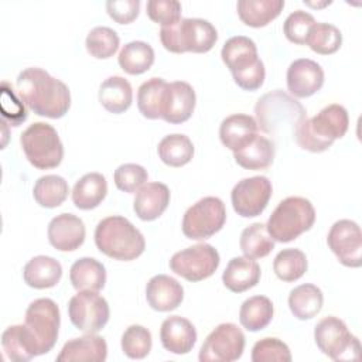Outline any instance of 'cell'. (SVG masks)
I'll return each instance as SVG.
<instances>
[{"label": "cell", "mask_w": 362, "mask_h": 362, "mask_svg": "<svg viewBox=\"0 0 362 362\" xmlns=\"http://www.w3.org/2000/svg\"><path fill=\"white\" fill-rule=\"evenodd\" d=\"M16 85L20 99L38 116L59 119L71 106L69 88L41 68H25Z\"/></svg>", "instance_id": "cell-1"}, {"label": "cell", "mask_w": 362, "mask_h": 362, "mask_svg": "<svg viewBox=\"0 0 362 362\" xmlns=\"http://www.w3.org/2000/svg\"><path fill=\"white\" fill-rule=\"evenodd\" d=\"M349 124L348 112L342 105L332 103L314 117L304 119L294 132L297 144L311 153L328 150L337 139L345 136Z\"/></svg>", "instance_id": "cell-2"}, {"label": "cell", "mask_w": 362, "mask_h": 362, "mask_svg": "<svg viewBox=\"0 0 362 362\" xmlns=\"http://www.w3.org/2000/svg\"><path fill=\"white\" fill-rule=\"evenodd\" d=\"M95 243L103 255L122 262L137 259L146 247L143 233L120 215L99 221L95 229Z\"/></svg>", "instance_id": "cell-3"}, {"label": "cell", "mask_w": 362, "mask_h": 362, "mask_svg": "<svg viewBox=\"0 0 362 362\" xmlns=\"http://www.w3.org/2000/svg\"><path fill=\"white\" fill-rule=\"evenodd\" d=\"M256 123L262 132L279 136L290 132L294 134L297 126L307 117L304 106L291 95L276 89L264 93L255 105Z\"/></svg>", "instance_id": "cell-4"}, {"label": "cell", "mask_w": 362, "mask_h": 362, "mask_svg": "<svg viewBox=\"0 0 362 362\" xmlns=\"http://www.w3.org/2000/svg\"><path fill=\"white\" fill-rule=\"evenodd\" d=\"M216 40V28L204 18H181L160 30L163 47L174 54L208 52L214 48Z\"/></svg>", "instance_id": "cell-5"}, {"label": "cell", "mask_w": 362, "mask_h": 362, "mask_svg": "<svg viewBox=\"0 0 362 362\" xmlns=\"http://www.w3.org/2000/svg\"><path fill=\"white\" fill-rule=\"evenodd\" d=\"M315 222L313 204L303 197H287L272 212L266 229L274 242L287 243L311 229Z\"/></svg>", "instance_id": "cell-6"}, {"label": "cell", "mask_w": 362, "mask_h": 362, "mask_svg": "<svg viewBox=\"0 0 362 362\" xmlns=\"http://www.w3.org/2000/svg\"><path fill=\"white\" fill-rule=\"evenodd\" d=\"M23 151L38 170L55 168L64 158V146L57 130L44 122L30 124L20 137Z\"/></svg>", "instance_id": "cell-7"}, {"label": "cell", "mask_w": 362, "mask_h": 362, "mask_svg": "<svg viewBox=\"0 0 362 362\" xmlns=\"http://www.w3.org/2000/svg\"><path fill=\"white\" fill-rule=\"evenodd\" d=\"M59 324V308L54 300L37 298L30 303L25 310L24 325L33 338L37 356L48 354L54 348L58 339Z\"/></svg>", "instance_id": "cell-8"}, {"label": "cell", "mask_w": 362, "mask_h": 362, "mask_svg": "<svg viewBox=\"0 0 362 362\" xmlns=\"http://www.w3.org/2000/svg\"><path fill=\"white\" fill-rule=\"evenodd\" d=\"M314 339L320 351L334 361L358 359L361 345L349 332L346 324L338 317L329 315L320 320L314 328Z\"/></svg>", "instance_id": "cell-9"}, {"label": "cell", "mask_w": 362, "mask_h": 362, "mask_svg": "<svg viewBox=\"0 0 362 362\" xmlns=\"http://www.w3.org/2000/svg\"><path fill=\"white\" fill-rule=\"evenodd\" d=\"M226 221V208L218 197H204L189 206L182 218V233L188 239L202 240L219 232Z\"/></svg>", "instance_id": "cell-10"}, {"label": "cell", "mask_w": 362, "mask_h": 362, "mask_svg": "<svg viewBox=\"0 0 362 362\" xmlns=\"http://www.w3.org/2000/svg\"><path fill=\"white\" fill-rule=\"evenodd\" d=\"M219 262V253L212 245L198 243L174 253L170 269L188 281H201L215 273Z\"/></svg>", "instance_id": "cell-11"}, {"label": "cell", "mask_w": 362, "mask_h": 362, "mask_svg": "<svg viewBox=\"0 0 362 362\" xmlns=\"http://www.w3.org/2000/svg\"><path fill=\"white\" fill-rule=\"evenodd\" d=\"M71 322L85 334L99 332L109 321V304L98 291H78L68 303Z\"/></svg>", "instance_id": "cell-12"}, {"label": "cell", "mask_w": 362, "mask_h": 362, "mask_svg": "<svg viewBox=\"0 0 362 362\" xmlns=\"http://www.w3.org/2000/svg\"><path fill=\"white\" fill-rule=\"evenodd\" d=\"M245 349V334L232 322L219 324L205 338L201 351V362H232L242 356Z\"/></svg>", "instance_id": "cell-13"}, {"label": "cell", "mask_w": 362, "mask_h": 362, "mask_svg": "<svg viewBox=\"0 0 362 362\" xmlns=\"http://www.w3.org/2000/svg\"><path fill=\"white\" fill-rule=\"evenodd\" d=\"M272 182L264 175H255L240 180L230 192L235 212L243 218L260 215L272 197Z\"/></svg>", "instance_id": "cell-14"}, {"label": "cell", "mask_w": 362, "mask_h": 362, "mask_svg": "<svg viewBox=\"0 0 362 362\" xmlns=\"http://www.w3.org/2000/svg\"><path fill=\"white\" fill-rule=\"evenodd\" d=\"M327 243L344 266L359 267L362 264V233L356 222L337 221L328 232Z\"/></svg>", "instance_id": "cell-15"}, {"label": "cell", "mask_w": 362, "mask_h": 362, "mask_svg": "<svg viewBox=\"0 0 362 362\" xmlns=\"http://www.w3.org/2000/svg\"><path fill=\"white\" fill-rule=\"evenodd\" d=\"M195 102V90L188 82L167 83L161 102V119L171 124L184 123L192 116Z\"/></svg>", "instance_id": "cell-16"}, {"label": "cell", "mask_w": 362, "mask_h": 362, "mask_svg": "<svg viewBox=\"0 0 362 362\" xmlns=\"http://www.w3.org/2000/svg\"><path fill=\"white\" fill-rule=\"evenodd\" d=\"M324 85V71L320 64L308 58H300L287 69V89L296 98H308Z\"/></svg>", "instance_id": "cell-17"}, {"label": "cell", "mask_w": 362, "mask_h": 362, "mask_svg": "<svg viewBox=\"0 0 362 362\" xmlns=\"http://www.w3.org/2000/svg\"><path fill=\"white\" fill-rule=\"evenodd\" d=\"M48 240L61 252H72L85 242V223L74 214H59L48 223Z\"/></svg>", "instance_id": "cell-18"}, {"label": "cell", "mask_w": 362, "mask_h": 362, "mask_svg": "<svg viewBox=\"0 0 362 362\" xmlns=\"http://www.w3.org/2000/svg\"><path fill=\"white\" fill-rule=\"evenodd\" d=\"M160 339L171 354L185 355L197 342V329L192 322L181 315L167 317L160 328Z\"/></svg>", "instance_id": "cell-19"}, {"label": "cell", "mask_w": 362, "mask_h": 362, "mask_svg": "<svg viewBox=\"0 0 362 362\" xmlns=\"http://www.w3.org/2000/svg\"><path fill=\"white\" fill-rule=\"evenodd\" d=\"M146 300L156 311H171L182 303L184 288L174 277L157 274L153 276L146 286Z\"/></svg>", "instance_id": "cell-20"}, {"label": "cell", "mask_w": 362, "mask_h": 362, "mask_svg": "<svg viewBox=\"0 0 362 362\" xmlns=\"http://www.w3.org/2000/svg\"><path fill=\"white\" fill-rule=\"evenodd\" d=\"M107 358V344L96 334L69 339L64 344L58 362H103Z\"/></svg>", "instance_id": "cell-21"}, {"label": "cell", "mask_w": 362, "mask_h": 362, "mask_svg": "<svg viewBox=\"0 0 362 362\" xmlns=\"http://www.w3.org/2000/svg\"><path fill=\"white\" fill-rule=\"evenodd\" d=\"M170 204V189L163 182H146L133 201V209L141 221H154Z\"/></svg>", "instance_id": "cell-22"}, {"label": "cell", "mask_w": 362, "mask_h": 362, "mask_svg": "<svg viewBox=\"0 0 362 362\" xmlns=\"http://www.w3.org/2000/svg\"><path fill=\"white\" fill-rule=\"evenodd\" d=\"M257 129L255 117L243 113H235L222 120L219 126V139L225 147L232 151H238L255 139Z\"/></svg>", "instance_id": "cell-23"}, {"label": "cell", "mask_w": 362, "mask_h": 362, "mask_svg": "<svg viewBox=\"0 0 362 362\" xmlns=\"http://www.w3.org/2000/svg\"><path fill=\"white\" fill-rule=\"evenodd\" d=\"M221 57L232 75L249 69L260 59L257 57V47L255 41L245 35H235L226 40L222 47Z\"/></svg>", "instance_id": "cell-24"}, {"label": "cell", "mask_w": 362, "mask_h": 362, "mask_svg": "<svg viewBox=\"0 0 362 362\" xmlns=\"http://www.w3.org/2000/svg\"><path fill=\"white\" fill-rule=\"evenodd\" d=\"M260 280V266L253 259L238 256L229 260L222 274V281L232 293H243Z\"/></svg>", "instance_id": "cell-25"}, {"label": "cell", "mask_w": 362, "mask_h": 362, "mask_svg": "<svg viewBox=\"0 0 362 362\" xmlns=\"http://www.w3.org/2000/svg\"><path fill=\"white\" fill-rule=\"evenodd\" d=\"M62 277L61 263L45 255L30 259L23 270V279L33 288H51L59 283Z\"/></svg>", "instance_id": "cell-26"}, {"label": "cell", "mask_w": 362, "mask_h": 362, "mask_svg": "<svg viewBox=\"0 0 362 362\" xmlns=\"http://www.w3.org/2000/svg\"><path fill=\"white\" fill-rule=\"evenodd\" d=\"M69 280L76 291H99L106 283V269L93 257H81L71 266Z\"/></svg>", "instance_id": "cell-27"}, {"label": "cell", "mask_w": 362, "mask_h": 362, "mask_svg": "<svg viewBox=\"0 0 362 362\" xmlns=\"http://www.w3.org/2000/svg\"><path fill=\"white\" fill-rule=\"evenodd\" d=\"M98 98L107 112L119 115L130 107L133 102V89L127 79L115 75L100 83Z\"/></svg>", "instance_id": "cell-28"}, {"label": "cell", "mask_w": 362, "mask_h": 362, "mask_svg": "<svg viewBox=\"0 0 362 362\" xmlns=\"http://www.w3.org/2000/svg\"><path fill=\"white\" fill-rule=\"evenodd\" d=\"M107 194L106 178L100 173L82 175L72 188V202L82 211L96 208Z\"/></svg>", "instance_id": "cell-29"}, {"label": "cell", "mask_w": 362, "mask_h": 362, "mask_svg": "<svg viewBox=\"0 0 362 362\" xmlns=\"http://www.w3.org/2000/svg\"><path fill=\"white\" fill-rule=\"evenodd\" d=\"M283 7L284 0H240L236 4L242 23L255 28L267 25L281 13Z\"/></svg>", "instance_id": "cell-30"}, {"label": "cell", "mask_w": 362, "mask_h": 362, "mask_svg": "<svg viewBox=\"0 0 362 362\" xmlns=\"http://www.w3.org/2000/svg\"><path fill=\"white\" fill-rule=\"evenodd\" d=\"M235 161L246 170H264L274 160V144L259 133L243 148L233 151Z\"/></svg>", "instance_id": "cell-31"}, {"label": "cell", "mask_w": 362, "mask_h": 362, "mask_svg": "<svg viewBox=\"0 0 362 362\" xmlns=\"http://www.w3.org/2000/svg\"><path fill=\"white\" fill-rule=\"evenodd\" d=\"M322 303V291L315 284H300L288 294L290 311L298 320H310L315 317L321 311Z\"/></svg>", "instance_id": "cell-32"}, {"label": "cell", "mask_w": 362, "mask_h": 362, "mask_svg": "<svg viewBox=\"0 0 362 362\" xmlns=\"http://www.w3.org/2000/svg\"><path fill=\"white\" fill-rule=\"evenodd\" d=\"M273 303L266 296H253L245 300L239 310V321L247 331L256 332L266 328L273 318Z\"/></svg>", "instance_id": "cell-33"}, {"label": "cell", "mask_w": 362, "mask_h": 362, "mask_svg": "<svg viewBox=\"0 0 362 362\" xmlns=\"http://www.w3.org/2000/svg\"><path fill=\"white\" fill-rule=\"evenodd\" d=\"M1 346L7 358L14 362H25L35 355L33 338L25 325H10L1 334Z\"/></svg>", "instance_id": "cell-34"}, {"label": "cell", "mask_w": 362, "mask_h": 362, "mask_svg": "<svg viewBox=\"0 0 362 362\" xmlns=\"http://www.w3.org/2000/svg\"><path fill=\"white\" fill-rule=\"evenodd\" d=\"M117 62L130 75L144 74L154 64V49L144 41H130L120 49Z\"/></svg>", "instance_id": "cell-35"}, {"label": "cell", "mask_w": 362, "mask_h": 362, "mask_svg": "<svg viewBox=\"0 0 362 362\" xmlns=\"http://www.w3.org/2000/svg\"><path fill=\"white\" fill-rule=\"evenodd\" d=\"M157 153L164 164L170 167H182L191 161L194 156V144L188 136L173 133L161 139Z\"/></svg>", "instance_id": "cell-36"}, {"label": "cell", "mask_w": 362, "mask_h": 362, "mask_svg": "<svg viewBox=\"0 0 362 362\" xmlns=\"http://www.w3.org/2000/svg\"><path fill=\"white\" fill-rule=\"evenodd\" d=\"M69 194V185L61 175L48 174L40 177L33 188V197L44 208L59 206Z\"/></svg>", "instance_id": "cell-37"}, {"label": "cell", "mask_w": 362, "mask_h": 362, "mask_svg": "<svg viewBox=\"0 0 362 362\" xmlns=\"http://www.w3.org/2000/svg\"><path fill=\"white\" fill-rule=\"evenodd\" d=\"M239 246L246 257L260 259L274 249V240L269 235L264 223L255 222L242 230Z\"/></svg>", "instance_id": "cell-38"}, {"label": "cell", "mask_w": 362, "mask_h": 362, "mask_svg": "<svg viewBox=\"0 0 362 362\" xmlns=\"http://www.w3.org/2000/svg\"><path fill=\"white\" fill-rule=\"evenodd\" d=\"M167 82L163 78H150L137 90V107L147 119H161V102Z\"/></svg>", "instance_id": "cell-39"}, {"label": "cell", "mask_w": 362, "mask_h": 362, "mask_svg": "<svg viewBox=\"0 0 362 362\" xmlns=\"http://www.w3.org/2000/svg\"><path fill=\"white\" fill-rule=\"evenodd\" d=\"M308 263L305 255L300 249L288 247L279 252L273 262V270L276 276L283 281H296L304 276Z\"/></svg>", "instance_id": "cell-40"}, {"label": "cell", "mask_w": 362, "mask_h": 362, "mask_svg": "<svg viewBox=\"0 0 362 362\" xmlns=\"http://www.w3.org/2000/svg\"><path fill=\"white\" fill-rule=\"evenodd\" d=\"M305 44L317 54L329 55L341 48L342 34L329 23H315L308 31Z\"/></svg>", "instance_id": "cell-41"}, {"label": "cell", "mask_w": 362, "mask_h": 362, "mask_svg": "<svg viewBox=\"0 0 362 362\" xmlns=\"http://www.w3.org/2000/svg\"><path fill=\"white\" fill-rule=\"evenodd\" d=\"M119 44L120 38L117 33L113 28L105 25L92 28L85 40L86 51L98 59L110 58L117 51Z\"/></svg>", "instance_id": "cell-42"}, {"label": "cell", "mask_w": 362, "mask_h": 362, "mask_svg": "<svg viewBox=\"0 0 362 362\" xmlns=\"http://www.w3.org/2000/svg\"><path fill=\"white\" fill-rule=\"evenodd\" d=\"M151 332L143 325L133 324L122 335V351L132 359H143L151 351Z\"/></svg>", "instance_id": "cell-43"}, {"label": "cell", "mask_w": 362, "mask_h": 362, "mask_svg": "<svg viewBox=\"0 0 362 362\" xmlns=\"http://www.w3.org/2000/svg\"><path fill=\"white\" fill-rule=\"evenodd\" d=\"M253 362H290L291 352L287 344L279 338L267 337L257 341L252 348Z\"/></svg>", "instance_id": "cell-44"}, {"label": "cell", "mask_w": 362, "mask_h": 362, "mask_svg": "<svg viewBox=\"0 0 362 362\" xmlns=\"http://www.w3.org/2000/svg\"><path fill=\"white\" fill-rule=\"evenodd\" d=\"M113 180H115L116 187L120 191L132 194V192L139 191L147 182L148 174L143 165L134 164V163H127V164L119 165L115 170Z\"/></svg>", "instance_id": "cell-45"}, {"label": "cell", "mask_w": 362, "mask_h": 362, "mask_svg": "<svg viewBox=\"0 0 362 362\" xmlns=\"http://www.w3.org/2000/svg\"><path fill=\"white\" fill-rule=\"evenodd\" d=\"M315 24L314 17L303 10H296L287 16L283 24L284 35L294 44H305L310 28Z\"/></svg>", "instance_id": "cell-46"}, {"label": "cell", "mask_w": 362, "mask_h": 362, "mask_svg": "<svg viewBox=\"0 0 362 362\" xmlns=\"http://www.w3.org/2000/svg\"><path fill=\"white\" fill-rule=\"evenodd\" d=\"M147 16L161 27L171 25L181 20V3L177 0H150L146 6Z\"/></svg>", "instance_id": "cell-47"}, {"label": "cell", "mask_w": 362, "mask_h": 362, "mask_svg": "<svg viewBox=\"0 0 362 362\" xmlns=\"http://www.w3.org/2000/svg\"><path fill=\"white\" fill-rule=\"evenodd\" d=\"M24 102L16 96L13 88L3 81L1 82V115L4 119L10 120L11 126H20L27 119V110L23 105Z\"/></svg>", "instance_id": "cell-48"}, {"label": "cell", "mask_w": 362, "mask_h": 362, "mask_svg": "<svg viewBox=\"0 0 362 362\" xmlns=\"http://www.w3.org/2000/svg\"><path fill=\"white\" fill-rule=\"evenodd\" d=\"M107 14L119 24H129L137 18L140 11L139 0H109L106 1Z\"/></svg>", "instance_id": "cell-49"}, {"label": "cell", "mask_w": 362, "mask_h": 362, "mask_svg": "<svg viewBox=\"0 0 362 362\" xmlns=\"http://www.w3.org/2000/svg\"><path fill=\"white\" fill-rule=\"evenodd\" d=\"M232 76H233V81L238 83L239 88H242L245 90H256L264 82V76H266L264 65H263L262 59H259L249 69H245V71H242L236 75H232Z\"/></svg>", "instance_id": "cell-50"}]
</instances>
